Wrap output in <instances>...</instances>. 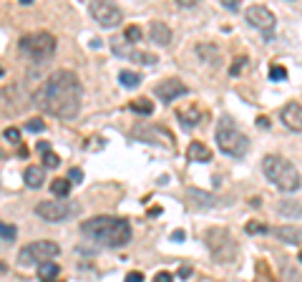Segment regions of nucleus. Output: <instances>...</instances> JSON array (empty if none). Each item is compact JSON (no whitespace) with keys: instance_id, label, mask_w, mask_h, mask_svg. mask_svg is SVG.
<instances>
[{"instance_id":"42","label":"nucleus","mask_w":302,"mask_h":282,"mask_svg":"<svg viewBox=\"0 0 302 282\" xmlns=\"http://www.w3.org/2000/svg\"><path fill=\"white\" fill-rule=\"evenodd\" d=\"M171 237H174V240H177V242H181V240H184V232H181V229H177V232H174V234H171Z\"/></svg>"},{"instance_id":"28","label":"nucleus","mask_w":302,"mask_h":282,"mask_svg":"<svg viewBox=\"0 0 302 282\" xmlns=\"http://www.w3.org/2000/svg\"><path fill=\"white\" fill-rule=\"evenodd\" d=\"M191 197H194V199H199V202H202V207H217V202H214L211 197H207V194H202V191H191V189H189V199H191Z\"/></svg>"},{"instance_id":"44","label":"nucleus","mask_w":302,"mask_h":282,"mask_svg":"<svg viewBox=\"0 0 302 282\" xmlns=\"http://www.w3.org/2000/svg\"><path fill=\"white\" fill-rule=\"evenodd\" d=\"M51 282H63V280H51Z\"/></svg>"},{"instance_id":"3","label":"nucleus","mask_w":302,"mask_h":282,"mask_svg":"<svg viewBox=\"0 0 302 282\" xmlns=\"http://www.w3.org/2000/svg\"><path fill=\"white\" fill-rule=\"evenodd\" d=\"M262 171L272 184L277 189H282V191H295L302 184L300 171L295 169V164L287 161L285 157H277V154H270V157L262 159Z\"/></svg>"},{"instance_id":"5","label":"nucleus","mask_w":302,"mask_h":282,"mask_svg":"<svg viewBox=\"0 0 302 282\" xmlns=\"http://www.w3.org/2000/svg\"><path fill=\"white\" fill-rule=\"evenodd\" d=\"M20 53L30 58L35 66H43L53 58L56 53V38L46 31L30 33V35H23L20 38Z\"/></svg>"},{"instance_id":"38","label":"nucleus","mask_w":302,"mask_h":282,"mask_svg":"<svg viewBox=\"0 0 302 282\" xmlns=\"http://www.w3.org/2000/svg\"><path fill=\"white\" fill-rule=\"evenodd\" d=\"M123 282H144V275H141V272H128Z\"/></svg>"},{"instance_id":"12","label":"nucleus","mask_w":302,"mask_h":282,"mask_svg":"<svg viewBox=\"0 0 302 282\" xmlns=\"http://www.w3.org/2000/svg\"><path fill=\"white\" fill-rule=\"evenodd\" d=\"M38 217L46 222H63L71 217V207L68 204H60V202H40L35 207Z\"/></svg>"},{"instance_id":"11","label":"nucleus","mask_w":302,"mask_h":282,"mask_svg":"<svg viewBox=\"0 0 302 282\" xmlns=\"http://www.w3.org/2000/svg\"><path fill=\"white\" fill-rule=\"evenodd\" d=\"M131 136L134 139H141V141H146V144H161L164 149H171L174 151V136L164 128V126H149V128H134L131 131Z\"/></svg>"},{"instance_id":"7","label":"nucleus","mask_w":302,"mask_h":282,"mask_svg":"<svg viewBox=\"0 0 302 282\" xmlns=\"http://www.w3.org/2000/svg\"><path fill=\"white\" fill-rule=\"evenodd\" d=\"M58 252H60V247L56 242H51V240H38V242H30L28 247L20 250L18 265H23V267L35 265V267H40V265L51 262L53 257H58Z\"/></svg>"},{"instance_id":"25","label":"nucleus","mask_w":302,"mask_h":282,"mask_svg":"<svg viewBox=\"0 0 302 282\" xmlns=\"http://www.w3.org/2000/svg\"><path fill=\"white\" fill-rule=\"evenodd\" d=\"M131 111L149 116V114H154V103H151L149 98H136V101H131Z\"/></svg>"},{"instance_id":"1","label":"nucleus","mask_w":302,"mask_h":282,"mask_svg":"<svg viewBox=\"0 0 302 282\" xmlns=\"http://www.w3.org/2000/svg\"><path fill=\"white\" fill-rule=\"evenodd\" d=\"M81 98H83V86L73 71H53L40 89L33 94V103L63 121H73L81 111Z\"/></svg>"},{"instance_id":"34","label":"nucleus","mask_w":302,"mask_h":282,"mask_svg":"<svg viewBox=\"0 0 302 282\" xmlns=\"http://www.w3.org/2000/svg\"><path fill=\"white\" fill-rule=\"evenodd\" d=\"M28 131H35V134H40V131H46V124H43V119H30L28 124H26Z\"/></svg>"},{"instance_id":"43","label":"nucleus","mask_w":302,"mask_h":282,"mask_svg":"<svg viewBox=\"0 0 302 282\" xmlns=\"http://www.w3.org/2000/svg\"><path fill=\"white\" fill-rule=\"evenodd\" d=\"M297 259H300V262H302V250H300V254H297Z\"/></svg>"},{"instance_id":"36","label":"nucleus","mask_w":302,"mask_h":282,"mask_svg":"<svg viewBox=\"0 0 302 282\" xmlns=\"http://www.w3.org/2000/svg\"><path fill=\"white\" fill-rule=\"evenodd\" d=\"M154 282H174V275L161 270V272H156V275H154Z\"/></svg>"},{"instance_id":"17","label":"nucleus","mask_w":302,"mask_h":282,"mask_svg":"<svg viewBox=\"0 0 302 282\" xmlns=\"http://www.w3.org/2000/svg\"><path fill=\"white\" fill-rule=\"evenodd\" d=\"M272 234H274L277 240L287 242V245H300L302 242V229H295L292 224H287V227H274Z\"/></svg>"},{"instance_id":"16","label":"nucleus","mask_w":302,"mask_h":282,"mask_svg":"<svg viewBox=\"0 0 302 282\" xmlns=\"http://www.w3.org/2000/svg\"><path fill=\"white\" fill-rule=\"evenodd\" d=\"M149 35L151 43H156V46H169L171 43V28L166 23H161V20H151Z\"/></svg>"},{"instance_id":"18","label":"nucleus","mask_w":302,"mask_h":282,"mask_svg":"<svg viewBox=\"0 0 302 282\" xmlns=\"http://www.w3.org/2000/svg\"><path fill=\"white\" fill-rule=\"evenodd\" d=\"M186 157H189V161H202L204 164V161H211V151L204 141H191L189 149H186Z\"/></svg>"},{"instance_id":"27","label":"nucleus","mask_w":302,"mask_h":282,"mask_svg":"<svg viewBox=\"0 0 302 282\" xmlns=\"http://www.w3.org/2000/svg\"><path fill=\"white\" fill-rule=\"evenodd\" d=\"M249 234H265V232H270V227L267 224H262V222H247V227H244Z\"/></svg>"},{"instance_id":"32","label":"nucleus","mask_w":302,"mask_h":282,"mask_svg":"<svg viewBox=\"0 0 302 282\" xmlns=\"http://www.w3.org/2000/svg\"><path fill=\"white\" fill-rule=\"evenodd\" d=\"M247 58H244V56H240V58H237V61H234V66H232V68H229V73H232V76H240L242 71H244V68H247Z\"/></svg>"},{"instance_id":"9","label":"nucleus","mask_w":302,"mask_h":282,"mask_svg":"<svg viewBox=\"0 0 302 282\" xmlns=\"http://www.w3.org/2000/svg\"><path fill=\"white\" fill-rule=\"evenodd\" d=\"M247 23L252 26V28H257V31H262L265 38H270L272 31H274V13H272L267 5H252V8H247Z\"/></svg>"},{"instance_id":"2","label":"nucleus","mask_w":302,"mask_h":282,"mask_svg":"<svg viewBox=\"0 0 302 282\" xmlns=\"http://www.w3.org/2000/svg\"><path fill=\"white\" fill-rule=\"evenodd\" d=\"M81 234L101 247H123L131 242V224L121 217H91L81 224Z\"/></svg>"},{"instance_id":"4","label":"nucleus","mask_w":302,"mask_h":282,"mask_svg":"<svg viewBox=\"0 0 302 282\" xmlns=\"http://www.w3.org/2000/svg\"><path fill=\"white\" fill-rule=\"evenodd\" d=\"M214 136H217L219 149L232 159H242L247 154V149H249V139L237 128V124H234L229 116H222V119H219Z\"/></svg>"},{"instance_id":"29","label":"nucleus","mask_w":302,"mask_h":282,"mask_svg":"<svg viewBox=\"0 0 302 282\" xmlns=\"http://www.w3.org/2000/svg\"><path fill=\"white\" fill-rule=\"evenodd\" d=\"M270 78H272V81H285V78H287V71H285L282 66H272V68H270Z\"/></svg>"},{"instance_id":"19","label":"nucleus","mask_w":302,"mask_h":282,"mask_svg":"<svg viewBox=\"0 0 302 282\" xmlns=\"http://www.w3.org/2000/svg\"><path fill=\"white\" fill-rule=\"evenodd\" d=\"M23 179H26V184H28L30 189H40L46 184V171H43L40 166H28L26 174H23Z\"/></svg>"},{"instance_id":"6","label":"nucleus","mask_w":302,"mask_h":282,"mask_svg":"<svg viewBox=\"0 0 302 282\" xmlns=\"http://www.w3.org/2000/svg\"><path fill=\"white\" fill-rule=\"evenodd\" d=\"M204 242H207V247H209L211 257H214L219 265H229V262L237 257V242H234V237H232L227 229H222V227L207 229V232H204Z\"/></svg>"},{"instance_id":"13","label":"nucleus","mask_w":302,"mask_h":282,"mask_svg":"<svg viewBox=\"0 0 302 282\" xmlns=\"http://www.w3.org/2000/svg\"><path fill=\"white\" fill-rule=\"evenodd\" d=\"M186 94H189V89L181 83L179 78H169V81H164V83L156 86V96H159L164 103H174L179 96H186Z\"/></svg>"},{"instance_id":"10","label":"nucleus","mask_w":302,"mask_h":282,"mask_svg":"<svg viewBox=\"0 0 302 282\" xmlns=\"http://www.w3.org/2000/svg\"><path fill=\"white\" fill-rule=\"evenodd\" d=\"M111 51H114L116 56H121V58H128V61H134V63H144V66H154V63H156V56H154V53H144V51L128 46L126 38H111Z\"/></svg>"},{"instance_id":"37","label":"nucleus","mask_w":302,"mask_h":282,"mask_svg":"<svg viewBox=\"0 0 302 282\" xmlns=\"http://www.w3.org/2000/svg\"><path fill=\"white\" fill-rule=\"evenodd\" d=\"M222 8L224 10H240V3L237 0H222Z\"/></svg>"},{"instance_id":"40","label":"nucleus","mask_w":302,"mask_h":282,"mask_svg":"<svg viewBox=\"0 0 302 282\" xmlns=\"http://www.w3.org/2000/svg\"><path fill=\"white\" fill-rule=\"evenodd\" d=\"M257 126H260V128H267V126H270V121H267L265 116H260V119H257Z\"/></svg>"},{"instance_id":"14","label":"nucleus","mask_w":302,"mask_h":282,"mask_svg":"<svg viewBox=\"0 0 302 282\" xmlns=\"http://www.w3.org/2000/svg\"><path fill=\"white\" fill-rule=\"evenodd\" d=\"M279 116H282V124L287 126V128L302 131V106L300 103H287Z\"/></svg>"},{"instance_id":"21","label":"nucleus","mask_w":302,"mask_h":282,"mask_svg":"<svg viewBox=\"0 0 302 282\" xmlns=\"http://www.w3.org/2000/svg\"><path fill=\"white\" fill-rule=\"evenodd\" d=\"M119 81H121V86H126V89H136L141 83V73H136V71H121Z\"/></svg>"},{"instance_id":"30","label":"nucleus","mask_w":302,"mask_h":282,"mask_svg":"<svg viewBox=\"0 0 302 282\" xmlns=\"http://www.w3.org/2000/svg\"><path fill=\"white\" fill-rule=\"evenodd\" d=\"M3 136H5V141L20 144V131H18V128H13V126H10V128H5V131H3Z\"/></svg>"},{"instance_id":"41","label":"nucleus","mask_w":302,"mask_h":282,"mask_svg":"<svg viewBox=\"0 0 302 282\" xmlns=\"http://www.w3.org/2000/svg\"><path fill=\"white\" fill-rule=\"evenodd\" d=\"M189 275H191V270H189V267L184 265V267L179 270V277H189Z\"/></svg>"},{"instance_id":"24","label":"nucleus","mask_w":302,"mask_h":282,"mask_svg":"<svg viewBox=\"0 0 302 282\" xmlns=\"http://www.w3.org/2000/svg\"><path fill=\"white\" fill-rule=\"evenodd\" d=\"M15 234H18L15 224H10V222H3V224H0V240H3V245L15 242Z\"/></svg>"},{"instance_id":"26","label":"nucleus","mask_w":302,"mask_h":282,"mask_svg":"<svg viewBox=\"0 0 302 282\" xmlns=\"http://www.w3.org/2000/svg\"><path fill=\"white\" fill-rule=\"evenodd\" d=\"M197 53H199V56H202L207 63H211V58H214V61H219V51H217V48H211V51H209V46H207V43L197 46Z\"/></svg>"},{"instance_id":"35","label":"nucleus","mask_w":302,"mask_h":282,"mask_svg":"<svg viewBox=\"0 0 302 282\" xmlns=\"http://www.w3.org/2000/svg\"><path fill=\"white\" fill-rule=\"evenodd\" d=\"M68 182L81 184V182H83V171H81V169H71V171H68Z\"/></svg>"},{"instance_id":"20","label":"nucleus","mask_w":302,"mask_h":282,"mask_svg":"<svg viewBox=\"0 0 302 282\" xmlns=\"http://www.w3.org/2000/svg\"><path fill=\"white\" fill-rule=\"evenodd\" d=\"M277 212H279L282 217L297 220L302 214V204L300 202H290V199H279V202H277Z\"/></svg>"},{"instance_id":"8","label":"nucleus","mask_w":302,"mask_h":282,"mask_svg":"<svg viewBox=\"0 0 302 282\" xmlns=\"http://www.w3.org/2000/svg\"><path fill=\"white\" fill-rule=\"evenodd\" d=\"M89 13L101 28H116V26H121V20H123V13H121L119 5L106 3V0H96V3H91Z\"/></svg>"},{"instance_id":"22","label":"nucleus","mask_w":302,"mask_h":282,"mask_svg":"<svg viewBox=\"0 0 302 282\" xmlns=\"http://www.w3.org/2000/svg\"><path fill=\"white\" fill-rule=\"evenodd\" d=\"M58 272H60V267H58V265H53V262H46V265H40V267H38V275H40V280H43V282L56 280V277H58Z\"/></svg>"},{"instance_id":"23","label":"nucleus","mask_w":302,"mask_h":282,"mask_svg":"<svg viewBox=\"0 0 302 282\" xmlns=\"http://www.w3.org/2000/svg\"><path fill=\"white\" fill-rule=\"evenodd\" d=\"M71 187H73V184H71L68 179H53V182H51V191H53L58 199L68 197V194H71Z\"/></svg>"},{"instance_id":"15","label":"nucleus","mask_w":302,"mask_h":282,"mask_svg":"<svg viewBox=\"0 0 302 282\" xmlns=\"http://www.w3.org/2000/svg\"><path fill=\"white\" fill-rule=\"evenodd\" d=\"M177 119H179V124L184 126V128H194V126H199V121H202V111H199L194 103L179 106V109H177Z\"/></svg>"},{"instance_id":"33","label":"nucleus","mask_w":302,"mask_h":282,"mask_svg":"<svg viewBox=\"0 0 302 282\" xmlns=\"http://www.w3.org/2000/svg\"><path fill=\"white\" fill-rule=\"evenodd\" d=\"M43 164L48 166V169H56L60 164V159H58V154H53V151H48V154H43Z\"/></svg>"},{"instance_id":"39","label":"nucleus","mask_w":302,"mask_h":282,"mask_svg":"<svg viewBox=\"0 0 302 282\" xmlns=\"http://www.w3.org/2000/svg\"><path fill=\"white\" fill-rule=\"evenodd\" d=\"M38 151H40V154H48V151H51V144H48V141H38Z\"/></svg>"},{"instance_id":"31","label":"nucleus","mask_w":302,"mask_h":282,"mask_svg":"<svg viewBox=\"0 0 302 282\" xmlns=\"http://www.w3.org/2000/svg\"><path fill=\"white\" fill-rule=\"evenodd\" d=\"M126 40H131V43H136V40H141V28H136V26H128L126 28V35H123Z\"/></svg>"}]
</instances>
